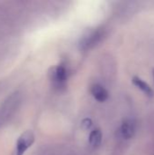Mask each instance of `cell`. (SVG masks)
Masks as SVG:
<instances>
[{
	"label": "cell",
	"mask_w": 154,
	"mask_h": 155,
	"mask_svg": "<svg viewBox=\"0 0 154 155\" xmlns=\"http://www.w3.org/2000/svg\"><path fill=\"white\" fill-rule=\"evenodd\" d=\"M82 126L84 129H89L92 126V121L91 119H84L82 123Z\"/></svg>",
	"instance_id": "cell-9"
},
{
	"label": "cell",
	"mask_w": 154,
	"mask_h": 155,
	"mask_svg": "<svg viewBox=\"0 0 154 155\" xmlns=\"http://www.w3.org/2000/svg\"><path fill=\"white\" fill-rule=\"evenodd\" d=\"M152 76H153V79H154V68L152 69Z\"/></svg>",
	"instance_id": "cell-10"
},
{
	"label": "cell",
	"mask_w": 154,
	"mask_h": 155,
	"mask_svg": "<svg viewBox=\"0 0 154 155\" xmlns=\"http://www.w3.org/2000/svg\"><path fill=\"white\" fill-rule=\"evenodd\" d=\"M133 83L136 87H138L141 91H143L146 95H148V96H152L153 95V91H152V87L146 82L142 80L141 78L133 77Z\"/></svg>",
	"instance_id": "cell-7"
},
{
	"label": "cell",
	"mask_w": 154,
	"mask_h": 155,
	"mask_svg": "<svg viewBox=\"0 0 154 155\" xmlns=\"http://www.w3.org/2000/svg\"><path fill=\"white\" fill-rule=\"evenodd\" d=\"M135 131H136V125L133 120L126 119L123 121L121 126V134L124 139L129 140L133 138L135 134Z\"/></svg>",
	"instance_id": "cell-5"
},
{
	"label": "cell",
	"mask_w": 154,
	"mask_h": 155,
	"mask_svg": "<svg viewBox=\"0 0 154 155\" xmlns=\"http://www.w3.org/2000/svg\"><path fill=\"white\" fill-rule=\"evenodd\" d=\"M51 79L57 88H63L65 86L67 80V70L64 64H59L53 69L51 74Z\"/></svg>",
	"instance_id": "cell-3"
},
{
	"label": "cell",
	"mask_w": 154,
	"mask_h": 155,
	"mask_svg": "<svg viewBox=\"0 0 154 155\" xmlns=\"http://www.w3.org/2000/svg\"><path fill=\"white\" fill-rule=\"evenodd\" d=\"M103 36V33L102 31H93L92 33H90L88 35L84 36L81 42V46L84 48V49H86V48H90L92 46H93L94 45H96L102 38Z\"/></svg>",
	"instance_id": "cell-4"
},
{
	"label": "cell",
	"mask_w": 154,
	"mask_h": 155,
	"mask_svg": "<svg viewBox=\"0 0 154 155\" xmlns=\"http://www.w3.org/2000/svg\"><path fill=\"white\" fill-rule=\"evenodd\" d=\"M91 93L94 99L101 103L106 101L109 96L107 90L101 84H93L91 88Z\"/></svg>",
	"instance_id": "cell-6"
},
{
	"label": "cell",
	"mask_w": 154,
	"mask_h": 155,
	"mask_svg": "<svg viewBox=\"0 0 154 155\" xmlns=\"http://www.w3.org/2000/svg\"><path fill=\"white\" fill-rule=\"evenodd\" d=\"M102 132L100 129H95L93 131L91 132L90 135H89V143L93 147H97L98 145H100L101 142H102Z\"/></svg>",
	"instance_id": "cell-8"
},
{
	"label": "cell",
	"mask_w": 154,
	"mask_h": 155,
	"mask_svg": "<svg viewBox=\"0 0 154 155\" xmlns=\"http://www.w3.org/2000/svg\"><path fill=\"white\" fill-rule=\"evenodd\" d=\"M20 102L18 93L11 94L0 106V127L6 123L15 113Z\"/></svg>",
	"instance_id": "cell-1"
},
{
	"label": "cell",
	"mask_w": 154,
	"mask_h": 155,
	"mask_svg": "<svg viewBox=\"0 0 154 155\" xmlns=\"http://www.w3.org/2000/svg\"><path fill=\"white\" fill-rule=\"evenodd\" d=\"M34 142V134L31 131L23 133L15 143L14 155H24Z\"/></svg>",
	"instance_id": "cell-2"
}]
</instances>
